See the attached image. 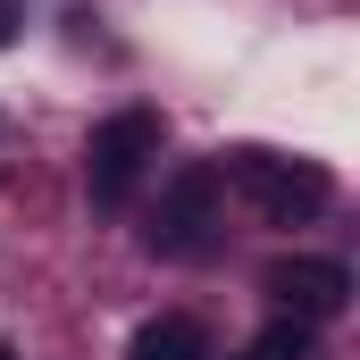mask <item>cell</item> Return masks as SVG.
Returning <instances> with one entry per match:
<instances>
[{"label": "cell", "instance_id": "obj_7", "mask_svg": "<svg viewBox=\"0 0 360 360\" xmlns=\"http://www.w3.org/2000/svg\"><path fill=\"white\" fill-rule=\"evenodd\" d=\"M17 25H25V17H17V0H0V42H17Z\"/></svg>", "mask_w": 360, "mask_h": 360}, {"label": "cell", "instance_id": "obj_1", "mask_svg": "<svg viewBox=\"0 0 360 360\" xmlns=\"http://www.w3.org/2000/svg\"><path fill=\"white\" fill-rule=\"evenodd\" d=\"M218 176L235 184L269 226H310V218L335 201V176H327L319 160H285V151H226Z\"/></svg>", "mask_w": 360, "mask_h": 360}, {"label": "cell", "instance_id": "obj_4", "mask_svg": "<svg viewBox=\"0 0 360 360\" xmlns=\"http://www.w3.org/2000/svg\"><path fill=\"white\" fill-rule=\"evenodd\" d=\"M260 285L276 293V310H285V319H310V327L344 319V302H352V269H344V260H319V252L269 260V276H260Z\"/></svg>", "mask_w": 360, "mask_h": 360}, {"label": "cell", "instance_id": "obj_6", "mask_svg": "<svg viewBox=\"0 0 360 360\" xmlns=\"http://www.w3.org/2000/svg\"><path fill=\"white\" fill-rule=\"evenodd\" d=\"M252 360H319V327L276 310L269 327H260V344H252Z\"/></svg>", "mask_w": 360, "mask_h": 360}, {"label": "cell", "instance_id": "obj_8", "mask_svg": "<svg viewBox=\"0 0 360 360\" xmlns=\"http://www.w3.org/2000/svg\"><path fill=\"white\" fill-rule=\"evenodd\" d=\"M0 360H17V352H0Z\"/></svg>", "mask_w": 360, "mask_h": 360}, {"label": "cell", "instance_id": "obj_3", "mask_svg": "<svg viewBox=\"0 0 360 360\" xmlns=\"http://www.w3.org/2000/svg\"><path fill=\"white\" fill-rule=\"evenodd\" d=\"M160 143H168L160 109H117V117H101L92 143H84V193L101 201V210H126L134 184L160 168Z\"/></svg>", "mask_w": 360, "mask_h": 360}, {"label": "cell", "instance_id": "obj_5", "mask_svg": "<svg viewBox=\"0 0 360 360\" xmlns=\"http://www.w3.org/2000/svg\"><path fill=\"white\" fill-rule=\"evenodd\" d=\"M126 360H210V327L184 319V310H168V319H151V327L134 335V352H126Z\"/></svg>", "mask_w": 360, "mask_h": 360}, {"label": "cell", "instance_id": "obj_2", "mask_svg": "<svg viewBox=\"0 0 360 360\" xmlns=\"http://www.w3.org/2000/svg\"><path fill=\"white\" fill-rule=\"evenodd\" d=\"M226 176H218V160H193V168H176L168 176V193H160V210H151V252L160 260H210L218 252V235H226Z\"/></svg>", "mask_w": 360, "mask_h": 360}]
</instances>
